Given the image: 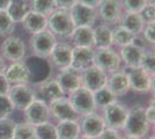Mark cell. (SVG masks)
Here are the masks:
<instances>
[{
	"mask_svg": "<svg viewBox=\"0 0 155 139\" xmlns=\"http://www.w3.org/2000/svg\"><path fill=\"white\" fill-rule=\"evenodd\" d=\"M70 38L74 46L94 48V33L91 27H75Z\"/></svg>",
	"mask_w": 155,
	"mask_h": 139,
	"instance_id": "d4e9b609",
	"label": "cell"
},
{
	"mask_svg": "<svg viewBox=\"0 0 155 139\" xmlns=\"http://www.w3.org/2000/svg\"><path fill=\"white\" fill-rule=\"evenodd\" d=\"M122 139H140V138H137V137H132V136H126Z\"/></svg>",
	"mask_w": 155,
	"mask_h": 139,
	"instance_id": "681fc988",
	"label": "cell"
},
{
	"mask_svg": "<svg viewBox=\"0 0 155 139\" xmlns=\"http://www.w3.org/2000/svg\"><path fill=\"white\" fill-rule=\"evenodd\" d=\"M93 96H94V103H95L96 109L97 108H102L103 109L105 106H108V104L112 103L114 101L117 100L116 96L110 92L105 86L93 93Z\"/></svg>",
	"mask_w": 155,
	"mask_h": 139,
	"instance_id": "4dcf8cb0",
	"label": "cell"
},
{
	"mask_svg": "<svg viewBox=\"0 0 155 139\" xmlns=\"http://www.w3.org/2000/svg\"><path fill=\"white\" fill-rule=\"evenodd\" d=\"M72 51L73 46L67 43H58L54 45L52 52L50 53V63L57 70H63L65 67L71 66Z\"/></svg>",
	"mask_w": 155,
	"mask_h": 139,
	"instance_id": "d6986e66",
	"label": "cell"
},
{
	"mask_svg": "<svg viewBox=\"0 0 155 139\" xmlns=\"http://www.w3.org/2000/svg\"><path fill=\"white\" fill-rule=\"evenodd\" d=\"M108 74L95 65H91L81 71V86L91 92H96L107 84Z\"/></svg>",
	"mask_w": 155,
	"mask_h": 139,
	"instance_id": "4fadbf2b",
	"label": "cell"
},
{
	"mask_svg": "<svg viewBox=\"0 0 155 139\" xmlns=\"http://www.w3.org/2000/svg\"><path fill=\"white\" fill-rule=\"evenodd\" d=\"M50 110L48 103L39 99H35L29 106L25 109V118L28 124L36 126L42 123L49 122Z\"/></svg>",
	"mask_w": 155,
	"mask_h": 139,
	"instance_id": "8fae6325",
	"label": "cell"
},
{
	"mask_svg": "<svg viewBox=\"0 0 155 139\" xmlns=\"http://www.w3.org/2000/svg\"><path fill=\"white\" fill-rule=\"evenodd\" d=\"M15 124L9 117H0V139H13Z\"/></svg>",
	"mask_w": 155,
	"mask_h": 139,
	"instance_id": "d590c367",
	"label": "cell"
},
{
	"mask_svg": "<svg viewBox=\"0 0 155 139\" xmlns=\"http://www.w3.org/2000/svg\"><path fill=\"white\" fill-rule=\"evenodd\" d=\"M136 38L137 36L134 34H132L127 29L123 28V27L118 26L115 29H112V34H111L112 45L123 48V46L127 45L130 43H133L136 41Z\"/></svg>",
	"mask_w": 155,
	"mask_h": 139,
	"instance_id": "f1b7e54d",
	"label": "cell"
},
{
	"mask_svg": "<svg viewBox=\"0 0 155 139\" xmlns=\"http://www.w3.org/2000/svg\"><path fill=\"white\" fill-rule=\"evenodd\" d=\"M140 15H141L142 20L145 23H148V22H152L154 21V16H155V7L154 5H150V4H147L146 6L142 8L140 11Z\"/></svg>",
	"mask_w": 155,
	"mask_h": 139,
	"instance_id": "ab89813d",
	"label": "cell"
},
{
	"mask_svg": "<svg viewBox=\"0 0 155 139\" xmlns=\"http://www.w3.org/2000/svg\"><path fill=\"white\" fill-rule=\"evenodd\" d=\"M30 48L32 52L39 58H48L57 44V38L49 29H44L39 33L32 34L30 40Z\"/></svg>",
	"mask_w": 155,
	"mask_h": 139,
	"instance_id": "8992f818",
	"label": "cell"
},
{
	"mask_svg": "<svg viewBox=\"0 0 155 139\" xmlns=\"http://www.w3.org/2000/svg\"><path fill=\"white\" fill-rule=\"evenodd\" d=\"M93 57H94V48L74 46L72 51L71 66L81 72L84 68L93 65Z\"/></svg>",
	"mask_w": 155,
	"mask_h": 139,
	"instance_id": "7402d4cb",
	"label": "cell"
},
{
	"mask_svg": "<svg viewBox=\"0 0 155 139\" xmlns=\"http://www.w3.org/2000/svg\"><path fill=\"white\" fill-rule=\"evenodd\" d=\"M107 78L105 87L112 93L116 98L124 96L130 91L129 79H127V73L123 70H118L112 73H109Z\"/></svg>",
	"mask_w": 155,
	"mask_h": 139,
	"instance_id": "ffe728a7",
	"label": "cell"
},
{
	"mask_svg": "<svg viewBox=\"0 0 155 139\" xmlns=\"http://www.w3.org/2000/svg\"><path fill=\"white\" fill-rule=\"evenodd\" d=\"M94 33V48H110L112 45L111 34L112 29L107 25H98L93 28Z\"/></svg>",
	"mask_w": 155,
	"mask_h": 139,
	"instance_id": "4316f807",
	"label": "cell"
},
{
	"mask_svg": "<svg viewBox=\"0 0 155 139\" xmlns=\"http://www.w3.org/2000/svg\"><path fill=\"white\" fill-rule=\"evenodd\" d=\"M127 113H129V108L117 100L105 106L103 108V116H102L105 127L117 131L123 130Z\"/></svg>",
	"mask_w": 155,
	"mask_h": 139,
	"instance_id": "277c9868",
	"label": "cell"
},
{
	"mask_svg": "<svg viewBox=\"0 0 155 139\" xmlns=\"http://www.w3.org/2000/svg\"><path fill=\"white\" fill-rule=\"evenodd\" d=\"M21 25H22V28L30 35L39 33L46 29V16L29 11L26 14V16L22 19Z\"/></svg>",
	"mask_w": 155,
	"mask_h": 139,
	"instance_id": "cb8c5ba5",
	"label": "cell"
},
{
	"mask_svg": "<svg viewBox=\"0 0 155 139\" xmlns=\"http://www.w3.org/2000/svg\"><path fill=\"white\" fill-rule=\"evenodd\" d=\"M15 30V22L8 15L6 11H0V36L8 37L13 35Z\"/></svg>",
	"mask_w": 155,
	"mask_h": 139,
	"instance_id": "d6a6232c",
	"label": "cell"
},
{
	"mask_svg": "<svg viewBox=\"0 0 155 139\" xmlns=\"http://www.w3.org/2000/svg\"><path fill=\"white\" fill-rule=\"evenodd\" d=\"M93 65H95L108 74V73H112L120 70L122 60L119 57V53L115 51L111 46L110 48H96L94 49Z\"/></svg>",
	"mask_w": 155,
	"mask_h": 139,
	"instance_id": "3957f363",
	"label": "cell"
},
{
	"mask_svg": "<svg viewBox=\"0 0 155 139\" xmlns=\"http://www.w3.org/2000/svg\"><path fill=\"white\" fill-rule=\"evenodd\" d=\"M31 139H38V138H37V137H36V136H35V137H34V138H31Z\"/></svg>",
	"mask_w": 155,
	"mask_h": 139,
	"instance_id": "f5cc1de1",
	"label": "cell"
},
{
	"mask_svg": "<svg viewBox=\"0 0 155 139\" xmlns=\"http://www.w3.org/2000/svg\"><path fill=\"white\" fill-rule=\"evenodd\" d=\"M75 25L72 20L70 9L56 8L46 18V29H49L54 36L63 38L71 37Z\"/></svg>",
	"mask_w": 155,
	"mask_h": 139,
	"instance_id": "6da1fadb",
	"label": "cell"
},
{
	"mask_svg": "<svg viewBox=\"0 0 155 139\" xmlns=\"http://www.w3.org/2000/svg\"><path fill=\"white\" fill-rule=\"evenodd\" d=\"M26 44L19 36L11 35L5 37V41L0 45V55L4 59L9 61H21L26 56Z\"/></svg>",
	"mask_w": 155,
	"mask_h": 139,
	"instance_id": "9c48e42d",
	"label": "cell"
},
{
	"mask_svg": "<svg viewBox=\"0 0 155 139\" xmlns=\"http://www.w3.org/2000/svg\"><path fill=\"white\" fill-rule=\"evenodd\" d=\"M50 115H52L58 122L64 121H79L80 116L77 114V111L73 109L71 102L68 98L61 96L59 99H56L48 103Z\"/></svg>",
	"mask_w": 155,
	"mask_h": 139,
	"instance_id": "30bf717a",
	"label": "cell"
},
{
	"mask_svg": "<svg viewBox=\"0 0 155 139\" xmlns=\"http://www.w3.org/2000/svg\"><path fill=\"white\" fill-rule=\"evenodd\" d=\"M35 136L36 134H35L34 126L28 124L27 122H25V123H16L15 124L13 139H31Z\"/></svg>",
	"mask_w": 155,
	"mask_h": 139,
	"instance_id": "836d02e7",
	"label": "cell"
},
{
	"mask_svg": "<svg viewBox=\"0 0 155 139\" xmlns=\"http://www.w3.org/2000/svg\"><path fill=\"white\" fill-rule=\"evenodd\" d=\"M148 139H155V138H154V136H152V137H149Z\"/></svg>",
	"mask_w": 155,
	"mask_h": 139,
	"instance_id": "816d5d0a",
	"label": "cell"
},
{
	"mask_svg": "<svg viewBox=\"0 0 155 139\" xmlns=\"http://www.w3.org/2000/svg\"><path fill=\"white\" fill-rule=\"evenodd\" d=\"M35 134L38 139H58L57 129L50 122H45L38 125L34 126Z\"/></svg>",
	"mask_w": 155,
	"mask_h": 139,
	"instance_id": "1f68e13d",
	"label": "cell"
},
{
	"mask_svg": "<svg viewBox=\"0 0 155 139\" xmlns=\"http://www.w3.org/2000/svg\"><path fill=\"white\" fill-rule=\"evenodd\" d=\"M6 63H5V59L2 58V56L0 55V74L1 73L5 72V70H6Z\"/></svg>",
	"mask_w": 155,
	"mask_h": 139,
	"instance_id": "7dc6e473",
	"label": "cell"
},
{
	"mask_svg": "<svg viewBox=\"0 0 155 139\" xmlns=\"http://www.w3.org/2000/svg\"><path fill=\"white\" fill-rule=\"evenodd\" d=\"M143 52H145V46L143 44L139 43L136 38L133 43H130L127 45L120 48L119 57L127 68H134V67H139L140 59Z\"/></svg>",
	"mask_w": 155,
	"mask_h": 139,
	"instance_id": "e0dca14e",
	"label": "cell"
},
{
	"mask_svg": "<svg viewBox=\"0 0 155 139\" xmlns=\"http://www.w3.org/2000/svg\"><path fill=\"white\" fill-rule=\"evenodd\" d=\"M57 8H64V9H70L72 6H74L78 2V0H54Z\"/></svg>",
	"mask_w": 155,
	"mask_h": 139,
	"instance_id": "7bdbcfd3",
	"label": "cell"
},
{
	"mask_svg": "<svg viewBox=\"0 0 155 139\" xmlns=\"http://www.w3.org/2000/svg\"><path fill=\"white\" fill-rule=\"evenodd\" d=\"M11 0H0V11H6Z\"/></svg>",
	"mask_w": 155,
	"mask_h": 139,
	"instance_id": "bcb514c9",
	"label": "cell"
},
{
	"mask_svg": "<svg viewBox=\"0 0 155 139\" xmlns=\"http://www.w3.org/2000/svg\"><path fill=\"white\" fill-rule=\"evenodd\" d=\"M72 20L75 27H94L97 19V9L95 7L86 6L77 2L70 8Z\"/></svg>",
	"mask_w": 155,
	"mask_h": 139,
	"instance_id": "7c38bea8",
	"label": "cell"
},
{
	"mask_svg": "<svg viewBox=\"0 0 155 139\" xmlns=\"http://www.w3.org/2000/svg\"><path fill=\"white\" fill-rule=\"evenodd\" d=\"M118 25L125 28V29H127L129 31H131L137 36V35L142 33L145 22H143L141 15L139 13L123 11V13H122L119 20H118Z\"/></svg>",
	"mask_w": 155,
	"mask_h": 139,
	"instance_id": "603a6c76",
	"label": "cell"
},
{
	"mask_svg": "<svg viewBox=\"0 0 155 139\" xmlns=\"http://www.w3.org/2000/svg\"><path fill=\"white\" fill-rule=\"evenodd\" d=\"M7 96L12 102L14 109L25 111L27 107L36 99L34 89L28 86V84H20V85H12L7 93Z\"/></svg>",
	"mask_w": 155,
	"mask_h": 139,
	"instance_id": "ba28073f",
	"label": "cell"
},
{
	"mask_svg": "<svg viewBox=\"0 0 155 139\" xmlns=\"http://www.w3.org/2000/svg\"><path fill=\"white\" fill-rule=\"evenodd\" d=\"M35 92L36 99L50 103L51 101L64 96V92L61 91L56 79H46L43 82H39Z\"/></svg>",
	"mask_w": 155,
	"mask_h": 139,
	"instance_id": "44dd1931",
	"label": "cell"
},
{
	"mask_svg": "<svg viewBox=\"0 0 155 139\" xmlns=\"http://www.w3.org/2000/svg\"><path fill=\"white\" fill-rule=\"evenodd\" d=\"M14 108L7 95H0V117H8Z\"/></svg>",
	"mask_w": 155,
	"mask_h": 139,
	"instance_id": "74e56055",
	"label": "cell"
},
{
	"mask_svg": "<svg viewBox=\"0 0 155 139\" xmlns=\"http://www.w3.org/2000/svg\"><path fill=\"white\" fill-rule=\"evenodd\" d=\"M126 73L131 91L138 94L154 92V74H149L143 71L141 67L129 68Z\"/></svg>",
	"mask_w": 155,
	"mask_h": 139,
	"instance_id": "5b68a950",
	"label": "cell"
},
{
	"mask_svg": "<svg viewBox=\"0 0 155 139\" xmlns=\"http://www.w3.org/2000/svg\"><path fill=\"white\" fill-rule=\"evenodd\" d=\"M101 1H102V0H78V2H80V4H84L86 6L95 7V8L100 5Z\"/></svg>",
	"mask_w": 155,
	"mask_h": 139,
	"instance_id": "f6af8a7d",
	"label": "cell"
},
{
	"mask_svg": "<svg viewBox=\"0 0 155 139\" xmlns=\"http://www.w3.org/2000/svg\"><path fill=\"white\" fill-rule=\"evenodd\" d=\"M97 8V16H100L105 23L118 22L123 13V6L120 0H102Z\"/></svg>",
	"mask_w": 155,
	"mask_h": 139,
	"instance_id": "2e32d148",
	"label": "cell"
},
{
	"mask_svg": "<svg viewBox=\"0 0 155 139\" xmlns=\"http://www.w3.org/2000/svg\"><path fill=\"white\" fill-rule=\"evenodd\" d=\"M145 118L149 125H154L155 122V109H154V98L150 99L149 106L145 109Z\"/></svg>",
	"mask_w": 155,
	"mask_h": 139,
	"instance_id": "60d3db41",
	"label": "cell"
},
{
	"mask_svg": "<svg viewBox=\"0 0 155 139\" xmlns=\"http://www.w3.org/2000/svg\"><path fill=\"white\" fill-rule=\"evenodd\" d=\"M56 129H57L58 139H77L80 136L79 121L59 122Z\"/></svg>",
	"mask_w": 155,
	"mask_h": 139,
	"instance_id": "484cf974",
	"label": "cell"
},
{
	"mask_svg": "<svg viewBox=\"0 0 155 139\" xmlns=\"http://www.w3.org/2000/svg\"><path fill=\"white\" fill-rule=\"evenodd\" d=\"M68 100L71 102L73 109L77 111L79 116H84L87 114L95 113L96 107L94 103V96L93 92L88 91L84 87H80L74 92L68 94Z\"/></svg>",
	"mask_w": 155,
	"mask_h": 139,
	"instance_id": "52a82bcc",
	"label": "cell"
},
{
	"mask_svg": "<svg viewBox=\"0 0 155 139\" xmlns=\"http://www.w3.org/2000/svg\"><path fill=\"white\" fill-rule=\"evenodd\" d=\"M30 11L36 13L49 16L57 8L54 0H30Z\"/></svg>",
	"mask_w": 155,
	"mask_h": 139,
	"instance_id": "f546056e",
	"label": "cell"
},
{
	"mask_svg": "<svg viewBox=\"0 0 155 139\" xmlns=\"http://www.w3.org/2000/svg\"><path fill=\"white\" fill-rule=\"evenodd\" d=\"M77 139H96V138H91V137H87V136H84V134H80Z\"/></svg>",
	"mask_w": 155,
	"mask_h": 139,
	"instance_id": "c3c4849f",
	"label": "cell"
},
{
	"mask_svg": "<svg viewBox=\"0 0 155 139\" xmlns=\"http://www.w3.org/2000/svg\"><path fill=\"white\" fill-rule=\"evenodd\" d=\"M146 2H147V4H150V5H154L155 0H146Z\"/></svg>",
	"mask_w": 155,
	"mask_h": 139,
	"instance_id": "f907efd6",
	"label": "cell"
},
{
	"mask_svg": "<svg viewBox=\"0 0 155 139\" xmlns=\"http://www.w3.org/2000/svg\"><path fill=\"white\" fill-rule=\"evenodd\" d=\"M56 80L64 94H71L81 87V72L72 66L65 67L63 70H59Z\"/></svg>",
	"mask_w": 155,
	"mask_h": 139,
	"instance_id": "5bb4252c",
	"label": "cell"
},
{
	"mask_svg": "<svg viewBox=\"0 0 155 139\" xmlns=\"http://www.w3.org/2000/svg\"><path fill=\"white\" fill-rule=\"evenodd\" d=\"M155 22H148L145 23L143 29H142V34H143V38L146 42H148L149 44H154L155 42Z\"/></svg>",
	"mask_w": 155,
	"mask_h": 139,
	"instance_id": "f35d334b",
	"label": "cell"
},
{
	"mask_svg": "<svg viewBox=\"0 0 155 139\" xmlns=\"http://www.w3.org/2000/svg\"><path fill=\"white\" fill-rule=\"evenodd\" d=\"M4 75L9 85L28 84L30 81V70L22 61H14L7 66Z\"/></svg>",
	"mask_w": 155,
	"mask_h": 139,
	"instance_id": "ac0fdd59",
	"label": "cell"
},
{
	"mask_svg": "<svg viewBox=\"0 0 155 139\" xmlns=\"http://www.w3.org/2000/svg\"><path fill=\"white\" fill-rule=\"evenodd\" d=\"M80 117H81L79 121L80 133H82L84 136L97 138L105 129L103 118L98 114L91 113L84 115V116H80Z\"/></svg>",
	"mask_w": 155,
	"mask_h": 139,
	"instance_id": "9a60e30c",
	"label": "cell"
},
{
	"mask_svg": "<svg viewBox=\"0 0 155 139\" xmlns=\"http://www.w3.org/2000/svg\"><path fill=\"white\" fill-rule=\"evenodd\" d=\"M96 139H122V137H120V134L117 130L105 127L103 130V132L101 133Z\"/></svg>",
	"mask_w": 155,
	"mask_h": 139,
	"instance_id": "b9f144b4",
	"label": "cell"
},
{
	"mask_svg": "<svg viewBox=\"0 0 155 139\" xmlns=\"http://www.w3.org/2000/svg\"><path fill=\"white\" fill-rule=\"evenodd\" d=\"M123 11L125 12H134V13H140L143 7L147 5L146 0H120Z\"/></svg>",
	"mask_w": 155,
	"mask_h": 139,
	"instance_id": "8d00e7d4",
	"label": "cell"
},
{
	"mask_svg": "<svg viewBox=\"0 0 155 139\" xmlns=\"http://www.w3.org/2000/svg\"><path fill=\"white\" fill-rule=\"evenodd\" d=\"M139 67L149 74H154L155 72V55L153 50H145L142 53Z\"/></svg>",
	"mask_w": 155,
	"mask_h": 139,
	"instance_id": "e575fe53",
	"label": "cell"
},
{
	"mask_svg": "<svg viewBox=\"0 0 155 139\" xmlns=\"http://www.w3.org/2000/svg\"><path fill=\"white\" fill-rule=\"evenodd\" d=\"M149 124L145 118V108L140 104L133 106L129 109L127 117L125 121L123 130L126 136H132L137 138H143L149 130Z\"/></svg>",
	"mask_w": 155,
	"mask_h": 139,
	"instance_id": "7a4b0ae2",
	"label": "cell"
},
{
	"mask_svg": "<svg viewBox=\"0 0 155 139\" xmlns=\"http://www.w3.org/2000/svg\"><path fill=\"white\" fill-rule=\"evenodd\" d=\"M29 11H30V5L28 0H11L6 9L8 15L12 18V20L15 23L21 22Z\"/></svg>",
	"mask_w": 155,
	"mask_h": 139,
	"instance_id": "83f0119b",
	"label": "cell"
},
{
	"mask_svg": "<svg viewBox=\"0 0 155 139\" xmlns=\"http://www.w3.org/2000/svg\"><path fill=\"white\" fill-rule=\"evenodd\" d=\"M9 87H11V85L8 84L4 73H1L0 74V95H7V93L9 91Z\"/></svg>",
	"mask_w": 155,
	"mask_h": 139,
	"instance_id": "ee69618b",
	"label": "cell"
}]
</instances>
